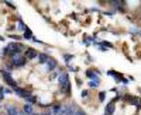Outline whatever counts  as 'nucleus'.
Segmentation results:
<instances>
[{
  "label": "nucleus",
  "mask_w": 141,
  "mask_h": 115,
  "mask_svg": "<svg viewBox=\"0 0 141 115\" xmlns=\"http://www.w3.org/2000/svg\"><path fill=\"white\" fill-rule=\"evenodd\" d=\"M23 37H24V39H33L34 35H33V32H31V31L27 28V30L24 31V34H23Z\"/></svg>",
  "instance_id": "2eb2a0df"
},
{
  "label": "nucleus",
  "mask_w": 141,
  "mask_h": 115,
  "mask_svg": "<svg viewBox=\"0 0 141 115\" xmlns=\"http://www.w3.org/2000/svg\"><path fill=\"white\" fill-rule=\"evenodd\" d=\"M140 37H141V31H140Z\"/></svg>",
  "instance_id": "b1692460"
},
{
  "label": "nucleus",
  "mask_w": 141,
  "mask_h": 115,
  "mask_svg": "<svg viewBox=\"0 0 141 115\" xmlns=\"http://www.w3.org/2000/svg\"><path fill=\"white\" fill-rule=\"evenodd\" d=\"M11 65L16 66V67H21V66L25 65V62H27V59L25 56H23L21 53H14V55H11Z\"/></svg>",
  "instance_id": "7ed1b4c3"
},
{
  "label": "nucleus",
  "mask_w": 141,
  "mask_h": 115,
  "mask_svg": "<svg viewBox=\"0 0 141 115\" xmlns=\"http://www.w3.org/2000/svg\"><path fill=\"white\" fill-rule=\"evenodd\" d=\"M59 72H57V70H55V72H52V74H51V80H52V79H55V77H57V76H59Z\"/></svg>",
  "instance_id": "6ab92c4d"
},
{
  "label": "nucleus",
  "mask_w": 141,
  "mask_h": 115,
  "mask_svg": "<svg viewBox=\"0 0 141 115\" xmlns=\"http://www.w3.org/2000/svg\"><path fill=\"white\" fill-rule=\"evenodd\" d=\"M6 6H8V7H11V8H14V7H16V6H14V4H13L11 1H6Z\"/></svg>",
  "instance_id": "4be33fe9"
},
{
  "label": "nucleus",
  "mask_w": 141,
  "mask_h": 115,
  "mask_svg": "<svg viewBox=\"0 0 141 115\" xmlns=\"http://www.w3.org/2000/svg\"><path fill=\"white\" fill-rule=\"evenodd\" d=\"M82 97H88V90H83L82 91Z\"/></svg>",
  "instance_id": "5701e85b"
},
{
  "label": "nucleus",
  "mask_w": 141,
  "mask_h": 115,
  "mask_svg": "<svg viewBox=\"0 0 141 115\" xmlns=\"http://www.w3.org/2000/svg\"><path fill=\"white\" fill-rule=\"evenodd\" d=\"M114 109H116V107H114V101L109 102V104H107V107L104 108V115H113Z\"/></svg>",
  "instance_id": "0eeeda50"
},
{
  "label": "nucleus",
  "mask_w": 141,
  "mask_h": 115,
  "mask_svg": "<svg viewBox=\"0 0 141 115\" xmlns=\"http://www.w3.org/2000/svg\"><path fill=\"white\" fill-rule=\"evenodd\" d=\"M27 101H28V102H35V101H37V98H35V97H34V96H30V97H27Z\"/></svg>",
  "instance_id": "f3484780"
},
{
  "label": "nucleus",
  "mask_w": 141,
  "mask_h": 115,
  "mask_svg": "<svg viewBox=\"0 0 141 115\" xmlns=\"http://www.w3.org/2000/svg\"><path fill=\"white\" fill-rule=\"evenodd\" d=\"M17 27H18V30H20V31H23V32H24L25 30H27V27H25V24L23 23V21H21V20H20V18L17 20Z\"/></svg>",
  "instance_id": "4468645a"
},
{
  "label": "nucleus",
  "mask_w": 141,
  "mask_h": 115,
  "mask_svg": "<svg viewBox=\"0 0 141 115\" xmlns=\"http://www.w3.org/2000/svg\"><path fill=\"white\" fill-rule=\"evenodd\" d=\"M23 112L25 115H33V107H31V104H25L24 107H23Z\"/></svg>",
  "instance_id": "f8f14e48"
},
{
  "label": "nucleus",
  "mask_w": 141,
  "mask_h": 115,
  "mask_svg": "<svg viewBox=\"0 0 141 115\" xmlns=\"http://www.w3.org/2000/svg\"><path fill=\"white\" fill-rule=\"evenodd\" d=\"M45 65H47V70H55L57 69V60L55 59H48V62Z\"/></svg>",
  "instance_id": "9d476101"
},
{
  "label": "nucleus",
  "mask_w": 141,
  "mask_h": 115,
  "mask_svg": "<svg viewBox=\"0 0 141 115\" xmlns=\"http://www.w3.org/2000/svg\"><path fill=\"white\" fill-rule=\"evenodd\" d=\"M86 76H88V77H89L90 80H97V79H99V77L96 76V73H95L93 70H88V72H86Z\"/></svg>",
  "instance_id": "ddd939ff"
},
{
  "label": "nucleus",
  "mask_w": 141,
  "mask_h": 115,
  "mask_svg": "<svg viewBox=\"0 0 141 115\" xmlns=\"http://www.w3.org/2000/svg\"><path fill=\"white\" fill-rule=\"evenodd\" d=\"M0 108H1V107H0Z\"/></svg>",
  "instance_id": "a878e982"
},
{
  "label": "nucleus",
  "mask_w": 141,
  "mask_h": 115,
  "mask_svg": "<svg viewBox=\"0 0 141 115\" xmlns=\"http://www.w3.org/2000/svg\"><path fill=\"white\" fill-rule=\"evenodd\" d=\"M1 77H3V80L6 82V84H8V86H10L13 90H14V89H17L16 80L11 77V74H10V72H8V70H4V69H3V70H1Z\"/></svg>",
  "instance_id": "20e7f679"
},
{
  "label": "nucleus",
  "mask_w": 141,
  "mask_h": 115,
  "mask_svg": "<svg viewBox=\"0 0 141 115\" xmlns=\"http://www.w3.org/2000/svg\"><path fill=\"white\" fill-rule=\"evenodd\" d=\"M99 84H100L99 79H97V80H90V82H89V86H90V87H97Z\"/></svg>",
  "instance_id": "dca6fc26"
},
{
  "label": "nucleus",
  "mask_w": 141,
  "mask_h": 115,
  "mask_svg": "<svg viewBox=\"0 0 141 115\" xmlns=\"http://www.w3.org/2000/svg\"><path fill=\"white\" fill-rule=\"evenodd\" d=\"M58 83H59V89H61L62 93H65V94H69L71 93V82H69L68 73L61 72V74L58 76Z\"/></svg>",
  "instance_id": "f03ea898"
},
{
  "label": "nucleus",
  "mask_w": 141,
  "mask_h": 115,
  "mask_svg": "<svg viewBox=\"0 0 141 115\" xmlns=\"http://www.w3.org/2000/svg\"><path fill=\"white\" fill-rule=\"evenodd\" d=\"M128 102L131 104V105H135V107H141V100L138 98V97H130L128 98Z\"/></svg>",
  "instance_id": "9b49d317"
},
{
  "label": "nucleus",
  "mask_w": 141,
  "mask_h": 115,
  "mask_svg": "<svg viewBox=\"0 0 141 115\" xmlns=\"http://www.w3.org/2000/svg\"><path fill=\"white\" fill-rule=\"evenodd\" d=\"M6 114L7 115H18L20 112L17 111V108L16 107H13V105H6Z\"/></svg>",
  "instance_id": "6e6552de"
},
{
  "label": "nucleus",
  "mask_w": 141,
  "mask_h": 115,
  "mask_svg": "<svg viewBox=\"0 0 141 115\" xmlns=\"http://www.w3.org/2000/svg\"><path fill=\"white\" fill-rule=\"evenodd\" d=\"M38 56V53H37V51L33 49V48H28V49L25 51V59H34V58Z\"/></svg>",
  "instance_id": "39448f33"
},
{
  "label": "nucleus",
  "mask_w": 141,
  "mask_h": 115,
  "mask_svg": "<svg viewBox=\"0 0 141 115\" xmlns=\"http://www.w3.org/2000/svg\"><path fill=\"white\" fill-rule=\"evenodd\" d=\"M75 115H86V114L83 112L82 109H76V111H75Z\"/></svg>",
  "instance_id": "aec40b11"
},
{
  "label": "nucleus",
  "mask_w": 141,
  "mask_h": 115,
  "mask_svg": "<svg viewBox=\"0 0 141 115\" xmlns=\"http://www.w3.org/2000/svg\"><path fill=\"white\" fill-rule=\"evenodd\" d=\"M104 96H106V93H104V91L99 93V100H100V101H104Z\"/></svg>",
  "instance_id": "a211bd4d"
},
{
  "label": "nucleus",
  "mask_w": 141,
  "mask_h": 115,
  "mask_svg": "<svg viewBox=\"0 0 141 115\" xmlns=\"http://www.w3.org/2000/svg\"><path fill=\"white\" fill-rule=\"evenodd\" d=\"M33 115H35V114H33Z\"/></svg>",
  "instance_id": "393cba45"
},
{
  "label": "nucleus",
  "mask_w": 141,
  "mask_h": 115,
  "mask_svg": "<svg viewBox=\"0 0 141 115\" xmlns=\"http://www.w3.org/2000/svg\"><path fill=\"white\" fill-rule=\"evenodd\" d=\"M72 55H65V60H67V63H69V60H71V59H72Z\"/></svg>",
  "instance_id": "412c9836"
},
{
  "label": "nucleus",
  "mask_w": 141,
  "mask_h": 115,
  "mask_svg": "<svg viewBox=\"0 0 141 115\" xmlns=\"http://www.w3.org/2000/svg\"><path fill=\"white\" fill-rule=\"evenodd\" d=\"M14 93H16L17 96H20V97H23V98H27V97H30L31 94L28 93V91H25V90H23V89H20V87H17V89H14Z\"/></svg>",
  "instance_id": "423d86ee"
},
{
  "label": "nucleus",
  "mask_w": 141,
  "mask_h": 115,
  "mask_svg": "<svg viewBox=\"0 0 141 115\" xmlns=\"http://www.w3.org/2000/svg\"><path fill=\"white\" fill-rule=\"evenodd\" d=\"M37 59H38L40 65H45V63L48 62V59H50V56H48L47 53H38V56H37Z\"/></svg>",
  "instance_id": "1a4fd4ad"
},
{
  "label": "nucleus",
  "mask_w": 141,
  "mask_h": 115,
  "mask_svg": "<svg viewBox=\"0 0 141 115\" xmlns=\"http://www.w3.org/2000/svg\"><path fill=\"white\" fill-rule=\"evenodd\" d=\"M24 49L25 48L21 42H10L7 46L3 48V55L11 56V55H14V53H21Z\"/></svg>",
  "instance_id": "f257e3e1"
}]
</instances>
